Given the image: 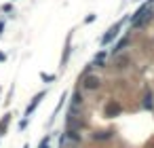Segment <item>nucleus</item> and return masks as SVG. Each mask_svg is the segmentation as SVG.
<instances>
[{
	"label": "nucleus",
	"mask_w": 154,
	"mask_h": 148,
	"mask_svg": "<svg viewBox=\"0 0 154 148\" xmlns=\"http://www.w3.org/2000/svg\"><path fill=\"white\" fill-rule=\"evenodd\" d=\"M120 28H122V21H118V23H114V26H112V28H110V30H108V34L103 36V40H101V44L106 47V44H108L110 40H112V38H114V36L118 34V30H120Z\"/></svg>",
	"instance_id": "nucleus-1"
},
{
	"label": "nucleus",
	"mask_w": 154,
	"mask_h": 148,
	"mask_svg": "<svg viewBox=\"0 0 154 148\" xmlns=\"http://www.w3.org/2000/svg\"><path fill=\"white\" fill-rule=\"evenodd\" d=\"M118 112H120V106H118L116 102H110V104L106 106V114H108V116H116Z\"/></svg>",
	"instance_id": "nucleus-2"
},
{
	"label": "nucleus",
	"mask_w": 154,
	"mask_h": 148,
	"mask_svg": "<svg viewBox=\"0 0 154 148\" xmlns=\"http://www.w3.org/2000/svg\"><path fill=\"white\" fill-rule=\"evenodd\" d=\"M42 97H45V91H40V93H38V95L34 97V100H32V104L28 106V114H32V110H34V108H36V106H38L40 102H42Z\"/></svg>",
	"instance_id": "nucleus-3"
},
{
	"label": "nucleus",
	"mask_w": 154,
	"mask_h": 148,
	"mask_svg": "<svg viewBox=\"0 0 154 148\" xmlns=\"http://www.w3.org/2000/svg\"><path fill=\"white\" fill-rule=\"evenodd\" d=\"M68 55H70V36L65 38V49H63V57H61V66H65V61H68Z\"/></svg>",
	"instance_id": "nucleus-4"
},
{
	"label": "nucleus",
	"mask_w": 154,
	"mask_h": 148,
	"mask_svg": "<svg viewBox=\"0 0 154 148\" xmlns=\"http://www.w3.org/2000/svg\"><path fill=\"white\" fill-rule=\"evenodd\" d=\"M103 64H106V51H99V53L95 55V66H97V68H101Z\"/></svg>",
	"instance_id": "nucleus-5"
},
{
	"label": "nucleus",
	"mask_w": 154,
	"mask_h": 148,
	"mask_svg": "<svg viewBox=\"0 0 154 148\" xmlns=\"http://www.w3.org/2000/svg\"><path fill=\"white\" fill-rule=\"evenodd\" d=\"M84 87H87V89H95V87H99V81L91 76V78H87V81H84Z\"/></svg>",
	"instance_id": "nucleus-6"
},
{
	"label": "nucleus",
	"mask_w": 154,
	"mask_h": 148,
	"mask_svg": "<svg viewBox=\"0 0 154 148\" xmlns=\"http://www.w3.org/2000/svg\"><path fill=\"white\" fill-rule=\"evenodd\" d=\"M9 116H11V114H4V118L0 121V135H2V131H7V125H9Z\"/></svg>",
	"instance_id": "nucleus-7"
},
{
	"label": "nucleus",
	"mask_w": 154,
	"mask_h": 148,
	"mask_svg": "<svg viewBox=\"0 0 154 148\" xmlns=\"http://www.w3.org/2000/svg\"><path fill=\"white\" fill-rule=\"evenodd\" d=\"M110 135H112V131H99V133H95V140H103V138L108 140Z\"/></svg>",
	"instance_id": "nucleus-8"
},
{
	"label": "nucleus",
	"mask_w": 154,
	"mask_h": 148,
	"mask_svg": "<svg viewBox=\"0 0 154 148\" xmlns=\"http://www.w3.org/2000/svg\"><path fill=\"white\" fill-rule=\"evenodd\" d=\"M40 148H49V138H45V140H42V144H40Z\"/></svg>",
	"instance_id": "nucleus-9"
},
{
	"label": "nucleus",
	"mask_w": 154,
	"mask_h": 148,
	"mask_svg": "<svg viewBox=\"0 0 154 148\" xmlns=\"http://www.w3.org/2000/svg\"><path fill=\"white\" fill-rule=\"evenodd\" d=\"M2 30H4V21H0V34H2Z\"/></svg>",
	"instance_id": "nucleus-10"
}]
</instances>
